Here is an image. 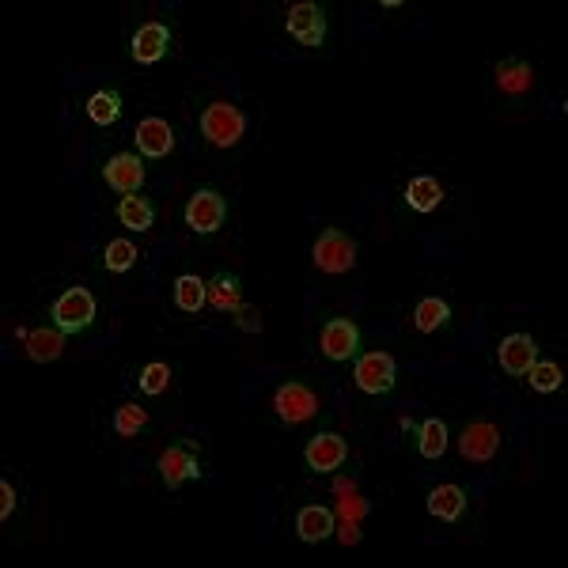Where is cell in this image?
Segmentation results:
<instances>
[{"mask_svg": "<svg viewBox=\"0 0 568 568\" xmlns=\"http://www.w3.org/2000/svg\"><path fill=\"white\" fill-rule=\"evenodd\" d=\"M247 133V114L235 103H213L201 114V137L216 148H235Z\"/></svg>", "mask_w": 568, "mask_h": 568, "instance_id": "cell-1", "label": "cell"}, {"mask_svg": "<svg viewBox=\"0 0 568 568\" xmlns=\"http://www.w3.org/2000/svg\"><path fill=\"white\" fill-rule=\"evenodd\" d=\"M50 315H54L57 330H65L69 338H76V334L91 330V322H95V315H99V307H95V296H91L88 288H69V292H61V296L54 300Z\"/></svg>", "mask_w": 568, "mask_h": 568, "instance_id": "cell-2", "label": "cell"}, {"mask_svg": "<svg viewBox=\"0 0 568 568\" xmlns=\"http://www.w3.org/2000/svg\"><path fill=\"white\" fill-rule=\"evenodd\" d=\"M311 262H315V269L330 273V277L349 273V269L356 266V239H349V235L338 228H326L319 239H315V247H311Z\"/></svg>", "mask_w": 568, "mask_h": 568, "instance_id": "cell-3", "label": "cell"}, {"mask_svg": "<svg viewBox=\"0 0 568 568\" xmlns=\"http://www.w3.org/2000/svg\"><path fill=\"white\" fill-rule=\"evenodd\" d=\"M284 27L288 35L296 38L307 50H319L326 42V31H330V19H326V8L315 4V0H303V4H292L288 16H284Z\"/></svg>", "mask_w": 568, "mask_h": 568, "instance_id": "cell-4", "label": "cell"}, {"mask_svg": "<svg viewBox=\"0 0 568 568\" xmlns=\"http://www.w3.org/2000/svg\"><path fill=\"white\" fill-rule=\"evenodd\" d=\"M224 220H228V201L220 190L213 186H205V190H197L190 201H186V224L194 235H213V231L224 228Z\"/></svg>", "mask_w": 568, "mask_h": 568, "instance_id": "cell-5", "label": "cell"}, {"mask_svg": "<svg viewBox=\"0 0 568 568\" xmlns=\"http://www.w3.org/2000/svg\"><path fill=\"white\" fill-rule=\"evenodd\" d=\"M353 379L364 394H391L394 383H398V364H394L391 353H360Z\"/></svg>", "mask_w": 568, "mask_h": 568, "instance_id": "cell-6", "label": "cell"}, {"mask_svg": "<svg viewBox=\"0 0 568 568\" xmlns=\"http://www.w3.org/2000/svg\"><path fill=\"white\" fill-rule=\"evenodd\" d=\"M273 409H277V417H281L284 425H303V421H311L315 413H319V394L311 391L307 383H284L277 387L273 394Z\"/></svg>", "mask_w": 568, "mask_h": 568, "instance_id": "cell-7", "label": "cell"}, {"mask_svg": "<svg viewBox=\"0 0 568 568\" xmlns=\"http://www.w3.org/2000/svg\"><path fill=\"white\" fill-rule=\"evenodd\" d=\"M160 474L167 481V489H178L182 481L201 478V447L194 440H175L160 455Z\"/></svg>", "mask_w": 568, "mask_h": 568, "instance_id": "cell-8", "label": "cell"}, {"mask_svg": "<svg viewBox=\"0 0 568 568\" xmlns=\"http://www.w3.org/2000/svg\"><path fill=\"white\" fill-rule=\"evenodd\" d=\"M167 54H171V27L167 23L152 19V23L137 27V35L129 42V57L137 65H160Z\"/></svg>", "mask_w": 568, "mask_h": 568, "instance_id": "cell-9", "label": "cell"}, {"mask_svg": "<svg viewBox=\"0 0 568 568\" xmlns=\"http://www.w3.org/2000/svg\"><path fill=\"white\" fill-rule=\"evenodd\" d=\"M345 459H349V444L338 432H322V436H315L311 444L303 447V462L315 474H334L338 466H345Z\"/></svg>", "mask_w": 568, "mask_h": 568, "instance_id": "cell-10", "label": "cell"}, {"mask_svg": "<svg viewBox=\"0 0 568 568\" xmlns=\"http://www.w3.org/2000/svg\"><path fill=\"white\" fill-rule=\"evenodd\" d=\"M319 345L326 360H356L360 356V326L353 319H330L322 326Z\"/></svg>", "mask_w": 568, "mask_h": 568, "instance_id": "cell-11", "label": "cell"}, {"mask_svg": "<svg viewBox=\"0 0 568 568\" xmlns=\"http://www.w3.org/2000/svg\"><path fill=\"white\" fill-rule=\"evenodd\" d=\"M500 451V428L493 421H470L459 436V455L466 462H489Z\"/></svg>", "mask_w": 568, "mask_h": 568, "instance_id": "cell-12", "label": "cell"}, {"mask_svg": "<svg viewBox=\"0 0 568 568\" xmlns=\"http://www.w3.org/2000/svg\"><path fill=\"white\" fill-rule=\"evenodd\" d=\"M144 160L141 156H133V152H118V156H110L103 163V182H107L110 190H118V194H137L144 186Z\"/></svg>", "mask_w": 568, "mask_h": 568, "instance_id": "cell-13", "label": "cell"}, {"mask_svg": "<svg viewBox=\"0 0 568 568\" xmlns=\"http://www.w3.org/2000/svg\"><path fill=\"white\" fill-rule=\"evenodd\" d=\"M137 152L148 160H167L175 152V129L163 118H144L137 125Z\"/></svg>", "mask_w": 568, "mask_h": 568, "instance_id": "cell-14", "label": "cell"}, {"mask_svg": "<svg viewBox=\"0 0 568 568\" xmlns=\"http://www.w3.org/2000/svg\"><path fill=\"white\" fill-rule=\"evenodd\" d=\"M497 360L508 375H527V368L538 360V345H534L531 334H508L497 345Z\"/></svg>", "mask_w": 568, "mask_h": 568, "instance_id": "cell-15", "label": "cell"}, {"mask_svg": "<svg viewBox=\"0 0 568 568\" xmlns=\"http://www.w3.org/2000/svg\"><path fill=\"white\" fill-rule=\"evenodd\" d=\"M493 80H497V91L500 95H527L534 88V69L531 61H523V57H504L493 72Z\"/></svg>", "mask_w": 568, "mask_h": 568, "instance_id": "cell-16", "label": "cell"}, {"mask_svg": "<svg viewBox=\"0 0 568 568\" xmlns=\"http://www.w3.org/2000/svg\"><path fill=\"white\" fill-rule=\"evenodd\" d=\"M334 531H338V515L330 508H322V504H307L296 515V534L303 542H326Z\"/></svg>", "mask_w": 568, "mask_h": 568, "instance_id": "cell-17", "label": "cell"}, {"mask_svg": "<svg viewBox=\"0 0 568 568\" xmlns=\"http://www.w3.org/2000/svg\"><path fill=\"white\" fill-rule=\"evenodd\" d=\"M23 341H27V356H31L35 364H50V360H57V356L65 353L69 334L57 330V326H42V330H31Z\"/></svg>", "mask_w": 568, "mask_h": 568, "instance_id": "cell-18", "label": "cell"}, {"mask_svg": "<svg viewBox=\"0 0 568 568\" xmlns=\"http://www.w3.org/2000/svg\"><path fill=\"white\" fill-rule=\"evenodd\" d=\"M209 303H213L220 315H235V311H243L247 303H243V284L235 273H216L213 281H209Z\"/></svg>", "mask_w": 568, "mask_h": 568, "instance_id": "cell-19", "label": "cell"}, {"mask_svg": "<svg viewBox=\"0 0 568 568\" xmlns=\"http://www.w3.org/2000/svg\"><path fill=\"white\" fill-rule=\"evenodd\" d=\"M428 512L436 515V519H444V523H459L462 515H466V493H462L459 485H436L428 493Z\"/></svg>", "mask_w": 568, "mask_h": 568, "instance_id": "cell-20", "label": "cell"}, {"mask_svg": "<svg viewBox=\"0 0 568 568\" xmlns=\"http://www.w3.org/2000/svg\"><path fill=\"white\" fill-rule=\"evenodd\" d=\"M114 213L122 220V228H129V231H148L156 224V205H152L144 194H125Z\"/></svg>", "mask_w": 568, "mask_h": 568, "instance_id": "cell-21", "label": "cell"}, {"mask_svg": "<svg viewBox=\"0 0 568 568\" xmlns=\"http://www.w3.org/2000/svg\"><path fill=\"white\" fill-rule=\"evenodd\" d=\"M440 201H444V186L432 175H417L406 182V205L413 213H436Z\"/></svg>", "mask_w": 568, "mask_h": 568, "instance_id": "cell-22", "label": "cell"}, {"mask_svg": "<svg viewBox=\"0 0 568 568\" xmlns=\"http://www.w3.org/2000/svg\"><path fill=\"white\" fill-rule=\"evenodd\" d=\"M413 326H417L421 334L447 330V326H451V303L440 300V296H425V300L413 307Z\"/></svg>", "mask_w": 568, "mask_h": 568, "instance_id": "cell-23", "label": "cell"}, {"mask_svg": "<svg viewBox=\"0 0 568 568\" xmlns=\"http://www.w3.org/2000/svg\"><path fill=\"white\" fill-rule=\"evenodd\" d=\"M447 444H451V436H447V425L440 417H425L417 425V451H421V459H444Z\"/></svg>", "mask_w": 568, "mask_h": 568, "instance_id": "cell-24", "label": "cell"}, {"mask_svg": "<svg viewBox=\"0 0 568 568\" xmlns=\"http://www.w3.org/2000/svg\"><path fill=\"white\" fill-rule=\"evenodd\" d=\"M209 303V281H201L194 273H182L175 281V307L186 315H197Z\"/></svg>", "mask_w": 568, "mask_h": 568, "instance_id": "cell-25", "label": "cell"}, {"mask_svg": "<svg viewBox=\"0 0 568 568\" xmlns=\"http://www.w3.org/2000/svg\"><path fill=\"white\" fill-rule=\"evenodd\" d=\"M122 110H125V99L118 88H103L88 99V118L95 125H114L122 118Z\"/></svg>", "mask_w": 568, "mask_h": 568, "instance_id": "cell-26", "label": "cell"}, {"mask_svg": "<svg viewBox=\"0 0 568 568\" xmlns=\"http://www.w3.org/2000/svg\"><path fill=\"white\" fill-rule=\"evenodd\" d=\"M334 493H338V519L341 523H360L368 515V500L356 493V481L353 478H338L334 481Z\"/></svg>", "mask_w": 568, "mask_h": 568, "instance_id": "cell-27", "label": "cell"}, {"mask_svg": "<svg viewBox=\"0 0 568 568\" xmlns=\"http://www.w3.org/2000/svg\"><path fill=\"white\" fill-rule=\"evenodd\" d=\"M527 383H531L538 394H553V391H561L565 372H561V364H553V360H534L531 368H527Z\"/></svg>", "mask_w": 568, "mask_h": 568, "instance_id": "cell-28", "label": "cell"}, {"mask_svg": "<svg viewBox=\"0 0 568 568\" xmlns=\"http://www.w3.org/2000/svg\"><path fill=\"white\" fill-rule=\"evenodd\" d=\"M144 425H148V409L137 406V402H125V406L114 409V432L125 436V440H133L137 432H144Z\"/></svg>", "mask_w": 568, "mask_h": 568, "instance_id": "cell-29", "label": "cell"}, {"mask_svg": "<svg viewBox=\"0 0 568 568\" xmlns=\"http://www.w3.org/2000/svg\"><path fill=\"white\" fill-rule=\"evenodd\" d=\"M137 254H141V250L133 247L129 239H110L107 250H103V266H107L110 273H129V269L137 266Z\"/></svg>", "mask_w": 568, "mask_h": 568, "instance_id": "cell-30", "label": "cell"}, {"mask_svg": "<svg viewBox=\"0 0 568 568\" xmlns=\"http://www.w3.org/2000/svg\"><path fill=\"white\" fill-rule=\"evenodd\" d=\"M167 387H171V364L152 360V364L141 372V391L148 394V398H156V394H163Z\"/></svg>", "mask_w": 568, "mask_h": 568, "instance_id": "cell-31", "label": "cell"}, {"mask_svg": "<svg viewBox=\"0 0 568 568\" xmlns=\"http://www.w3.org/2000/svg\"><path fill=\"white\" fill-rule=\"evenodd\" d=\"M235 326H239L243 334H262V319H258V311H250V307L235 311Z\"/></svg>", "mask_w": 568, "mask_h": 568, "instance_id": "cell-32", "label": "cell"}, {"mask_svg": "<svg viewBox=\"0 0 568 568\" xmlns=\"http://www.w3.org/2000/svg\"><path fill=\"white\" fill-rule=\"evenodd\" d=\"M12 508H16V489L12 481H0V519H12Z\"/></svg>", "mask_w": 568, "mask_h": 568, "instance_id": "cell-33", "label": "cell"}, {"mask_svg": "<svg viewBox=\"0 0 568 568\" xmlns=\"http://www.w3.org/2000/svg\"><path fill=\"white\" fill-rule=\"evenodd\" d=\"M341 538V546H356L360 542V523H341L338 519V531H334Z\"/></svg>", "mask_w": 568, "mask_h": 568, "instance_id": "cell-34", "label": "cell"}]
</instances>
